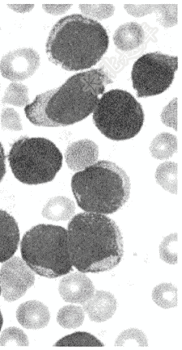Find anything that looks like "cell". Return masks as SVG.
I'll use <instances>...</instances> for the list:
<instances>
[{
	"label": "cell",
	"mask_w": 182,
	"mask_h": 350,
	"mask_svg": "<svg viewBox=\"0 0 182 350\" xmlns=\"http://www.w3.org/2000/svg\"><path fill=\"white\" fill-rule=\"evenodd\" d=\"M177 150V139L175 135L163 133L156 136L150 146L153 158L163 160L172 158Z\"/></svg>",
	"instance_id": "ffe728a7"
},
{
	"label": "cell",
	"mask_w": 182,
	"mask_h": 350,
	"mask_svg": "<svg viewBox=\"0 0 182 350\" xmlns=\"http://www.w3.org/2000/svg\"><path fill=\"white\" fill-rule=\"evenodd\" d=\"M80 10L84 15L91 18L104 20L112 16L115 12V7L112 4H100V5H90V4H81Z\"/></svg>",
	"instance_id": "f1b7e54d"
},
{
	"label": "cell",
	"mask_w": 182,
	"mask_h": 350,
	"mask_svg": "<svg viewBox=\"0 0 182 350\" xmlns=\"http://www.w3.org/2000/svg\"><path fill=\"white\" fill-rule=\"evenodd\" d=\"M177 246H179L177 234H172L167 236L160 246V258L168 264H177Z\"/></svg>",
	"instance_id": "83f0119b"
},
{
	"label": "cell",
	"mask_w": 182,
	"mask_h": 350,
	"mask_svg": "<svg viewBox=\"0 0 182 350\" xmlns=\"http://www.w3.org/2000/svg\"><path fill=\"white\" fill-rule=\"evenodd\" d=\"M154 302L163 309H171L177 306V288L171 284L156 286L152 292Z\"/></svg>",
	"instance_id": "cb8c5ba5"
},
{
	"label": "cell",
	"mask_w": 182,
	"mask_h": 350,
	"mask_svg": "<svg viewBox=\"0 0 182 350\" xmlns=\"http://www.w3.org/2000/svg\"><path fill=\"white\" fill-rule=\"evenodd\" d=\"M2 293H1V288H0V295H1Z\"/></svg>",
	"instance_id": "d590c367"
},
{
	"label": "cell",
	"mask_w": 182,
	"mask_h": 350,
	"mask_svg": "<svg viewBox=\"0 0 182 350\" xmlns=\"http://www.w3.org/2000/svg\"><path fill=\"white\" fill-rule=\"evenodd\" d=\"M59 293L63 301L83 305L94 296L95 286L86 275L74 273L62 278Z\"/></svg>",
	"instance_id": "8fae6325"
},
{
	"label": "cell",
	"mask_w": 182,
	"mask_h": 350,
	"mask_svg": "<svg viewBox=\"0 0 182 350\" xmlns=\"http://www.w3.org/2000/svg\"><path fill=\"white\" fill-rule=\"evenodd\" d=\"M72 265L82 273L111 271L120 264L124 245L119 227L103 214L76 215L67 226Z\"/></svg>",
	"instance_id": "6da1fadb"
},
{
	"label": "cell",
	"mask_w": 182,
	"mask_h": 350,
	"mask_svg": "<svg viewBox=\"0 0 182 350\" xmlns=\"http://www.w3.org/2000/svg\"><path fill=\"white\" fill-rule=\"evenodd\" d=\"M125 10L134 18H142L148 14H155L158 23L164 28L175 27L177 24V4H160V5H134L125 4Z\"/></svg>",
	"instance_id": "2e32d148"
},
{
	"label": "cell",
	"mask_w": 182,
	"mask_h": 350,
	"mask_svg": "<svg viewBox=\"0 0 182 350\" xmlns=\"http://www.w3.org/2000/svg\"><path fill=\"white\" fill-rule=\"evenodd\" d=\"M71 4H62V5H56V4H44L42 8H44L46 12L48 14L58 16L65 14L66 12L69 11L71 8Z\"/></svg>",
	"instance_id": "1f68e13d"
},
{
	"label": "cell",
	"mask_w": 182,
	"mask_h": 350,
	"mask_svg": "<svg viewBox=\"0 0 182 350\" xmlns=\"http://www.w3.org/2000/svg\"><path fill=\"white\" fill-rule=\"evenodd\" d=\"M57 347H103L104 344L88 332H75L58 340Z\"/></svg>",
	"instance_id": "7402d4cb"
},
{
	"label": "cell",
	"mask_w": 182,
	"mask_h": 350,
	"mask_svg": "<svg viewBox=\"0 0 182 350\" xmlns=\"http://www.w3.org/2000/svg\"><path fill=\"white\" fill-rule=\"evenodd\" d=\"M1 125L3 129L20 132L23 130L19 113L12 108H3L1 113Z\"/></svg>",
	"instance_id": "f546056e"
},
{
	"label": "cell",
	"mask_w": 182,
	"mask_h": 350,
	"mask_svg": "<svg viewBox=\"0 0 182 350\" xmlns=\"http://www.w3.org/2000/svg\"><path fill=\"white\" fill-rule=\"evenodd\" d=\"M2 103L15 105L18 107H27L29 104L28 87L22 83H12L5 90Z\"/></svg>",
	"instance_id": "d4e9b609"
},
{
	"label": "cell",
	"mask_w": 182,
	"mask_h": 350,
	"mask_svg": "<svg viewBox=\"0 0 182 350\" xmlns=\"http://www.w3.org/2000/svg\"><path fill=\"white\" fill-rule=\"evenodd\" d=\"M140 103L125 90L105 92L93 115V121L104 137L112 141H125L136 137L144 124Z\"/></svg>",
	"instance_id": "52a82bcc"
},
{
	"label": "cell",
	"mask_w": 182,
	"mask_h": 350,
	"mask_svg": "<svg viewBox=\"0 0 182 350\" xmlns=\"http://www.w3.org/2000/svg\"><path fill=\"white\" fill-rule=\"evenodd\" d=\"M7 6L12 10L18 12V14H27L35 8L33 4H8Z\"/></svg>",
	"instance_id": "d6a6232c"
},
{
	"label": "cell",
	"mask_w": 182,
	"mask_h": 350,
	"mask_svg": "<svg viewBox=\"0 0 182 350\" xmlns=\"http://www.w3.org/2000/svg\"><path fill=\"white\" fill-rule=\"evenodd\" d=\"M16 319L23 327L37 330L48 325L50 315L48 308L44 304L29 301L21 304L18 307Z\"/></svg>",
	"instance_id": "9a60e30c"
},
{
	"label": "cell",
	"mask_w": 182,
	"mask_h": 350,
	"mask_svg": "<svg viewBox=\"0 0 182 350\" xmlns=\"http://www.w3.org/2000/svg\"><path fill=\"white\" fill-rule=\"evenodd\" d=\"M6 174V156L3 147L0 142V183Z\"/></svg>",
	"instance_id": "836d02e7"
},
{
	"label": "cell",
	"mask_w": 182,
	"mask_h": 350,
	"mask_svg": "<svg viewBox=\"0 0 182 350\" xmlns=\"http://www.w3.org/2000/svg\"><path fill=\"white\" fill-rule=\"evenodd\" d=\"M162 121L165 126L177 131V99H173L162 113Z\"/></svg>",
	"instance_id": "4dcf8cb0"
},
{
	"label": "cell",
	"mask_w": 182,
	"mask_h": 350,
	"mask_svg": "<svg viewBox=\"0 0 182 350\" xmlns=\"http://www.w3.org/2000/svg\"><path fill=\"white\" fill-rule=\"evenodd\" d=\"M35 282V273L20 257L7 260L0 269V288L6 301H18Z\"/></svg>",
	"instance_id": "9c48e42d"
},
{
	"label": "cell",
	"mask_w": 182,
	"mask_h": 350,
	"mask_svg": "<svg viewBox=\"0 0 182 350\" xmlns=\"http://www.w3.org/2000/svg\"><path fill=\"white\" fill-rule=\"evenodd\" d=\"M155 180L165 191L177 193V164L165 162L155 172Z\"/></svg>",
	"instance_id": "44dd1931"
},
{
	"label": "cell",
	"mask_w": 182,
	"mask_h": 350,
	"mask_svg": "<svg viewBox=\"0 0 182 350\" xmlns=\"http://www.w3.org/2000/svg\"><path fill=\"white\" fill-rule=\"evenodd\" d=\"M52 94V90H49L37 95L33 103L29 104L25 107V115L33 125L57 128L56 125L48 119L45 113L46 104H48Z\"/></svg>",
	"instance_id": "d6986e66"
},
{
	"label": "cell",
	"mask_w": 182,
	"mask_h": 350,
	"mask_svg": "<svg viewBox=\"0 0 182 350\" xmlns=\"http://www.w3.org/2000/svg\"><path fill=\"white\" fill-rule=\"evenodd\" d=\"M23 260L42 277L57 278L73 271L67 232L61 226L39 225L31 228L20 243Z\"/></svg>",
	"instance_id": "5b68a950"
},
{
	"label": "cell",
	"mask_w": 182,
	"mask_h": 350,
	"mask_svg": "<svg viewBox=\"0 0 182 350\" xmlns=\"http://www.w3.org/2000/svg\"><path fill=\"white\" fill-rule=\"evenodd\" d=\"M144 39H145V32L142 25L136 23L121 25L113 36L116 47L124 52H130L140 47Z\"/></svg>",
	"instance_id": "e0dca14e"
},
{
	"label": "cell",
	"mask_w": 182,
	"mask_h": 350,
	"mask_svg": "<svg viewBox=\"0 0 182 350\" xmlns=\"http://www.w3.org/2000/svg\"><path fill=\"white\" fill-rule=\"evenodd\" d=\"M115 345L117 347L144 348L148 347V342L143 332L136 328H130L117 337Z\"/></svg>",
	"instance_id": "484cf974"
},
{
	"label": "cell",
	"mask_w": 182,
	"mask_h": 350,
	"mask_svg": "<svg viewBox=\"0 0 182 350\" xmlns=\"http://www.w3.org/2000/svg\"><path fill=\"white\" fill-rule=\"evenodd\" d=\"M177 68V57L155 52L139 57L134 62L131 75L138 98L163 94L172 85Z\"/></svg>",
	"instance_id": "ba28073f"
},
{
	"label": "cell",
	"mask_w": 182,
	"mask_h": 350,
	"mask_svg": "<svg viewBox=\"0 0 182 350\" xmlns=\"http://www.w3.org/2000/svg\"><path fill=\"white\" fill-rule=\"evenodd\" d=\"M75 209L73 201L65 196H57L46 202L42 215L50 221H65L74 217Z\"/></svg>",
	"instance_id": "ac0fdd59"
},
{
	"label": "cell",
	"mask_w": 182,
	"mask_h": 350,
	"mask_svg": "<svg viewBox=\"0 0 182 350\" xmlns=\"http://www.w3.org/2000/svg\"><path fill=\"white\" fill-rule=\"evenodd\" d=\"M29 344L28 336L18 327H8L0 336V347H28Z\"/></svg>",
	"instance_id": "4316f807"
},
{
	"label": "cell",
	"mask_w": 182,
	"mask_h": 350,
	"mask_svg": "<svg viewBox=\"0 0 182 350\" xmlns=\"http://www.w3.org/2000/svg\"><path fill=\"white\" fill-rule=\"evenodd\" d=\"M3 323V315L1 313V310H0V332H1Z\"/></svg>",
	"instance_id": "e575fe53"
},
{
	"label": "cell",
	"mask_w": 182,
	"mask_h": 350,
	"mask_svg": "<svg viewBox=\"0 0 182 350\" xmlns=\"http://www.w3.org/2000/svg\"><path fill=\"white\" fill-rule=\"evenodd\" d=\"M40 66V56L32 49H19L4 55L0 62L3 78L11 81H24L35 74Z\"/></svg>",
	"instance_id": "30bf717a"
},
{
	"label": "cell",
	"mask_w": 182,
	"mask_h": 350,
	"mask_svg": "<svg viewBox=\"0 0 182 350\" xmlns=\"http://www.w3.org/2000/svg\"><path fill=\"white\" fill-rule=\"evenodd\" d=\"M117 301L112 293L98 291L90 300L83 304V310L92 322L108 321L116 313Z\"/></svg>",
	"instance_id": "5bb4252c"
},
{
	"label": "cell",
	"mask_w": 182,
	"mask_h": 350,
	"mask_svg": "<svg viewBox=\"0 0 182 350\" xmlns=\"http://www.w3.org/2000/svg\"><path fill=\"white\" fill-rule=\"evenodd\" d=\"M85 319L82 308L76 306H66L58 312L57 322L63 328L74 329L81 327Z\"/></svg>",
	"instance_id": "603a6c76"
},
{
	"label": "cell",
	"mask_w": 182,
	"mask_h": 350,
	"mask_svg": "<svg viewBox=\"0 0 182 350\" xmlns=\"http://www.w3.org/2000/svg\"><path fill=\"white\" fill-rule=\"evenodd\" d=\"M112 82L103 68L72 76L62 86L52 90L45 109L46 116L57 128L87 119L94 112L106 87Z\"/></svg>",
	"instance_id": "277c9868"
},
{
	"label": "cell",
	"mask_w": 182,
	"mask_h": 350,
	"mask_svg": "<svg viewBox=\"0 0 182 350\" xmlns=\"http://www.w3.org/2000/svg\"><path fill=\"white\" fill-rule=\"evenodd\" d=\"M99 147L94 142L84 139L71 143L65 152L67 167L72 171L80 172L93 165L99 158Z\"/></svg>",
	"instance_id": "7c38bea8"
},
{
	"label": "cell",
	"mask_w": 182,
	"mask_h": 350,
	"mask_svg": "<svg viewBox=\"0 0 182 350\" xmlns=\"http://www.w3.org/2000/svg\"><path fill=\"white\" fill-rule=\"evenodd\" d=\"M109 37L100 23L80 14L58 21L46 44L49 61L67 71L95 66L107 53Z\"/></svg>",
	"instance_id": "7a4b0ae2"
},
{
	"label": "cell",
	"mask_w": 182,
	"mask_h": 350,
	"mask_svg": "<svg viewBox=\"0 0 182 350\" xmlns=\"http://www.w3.org/2000/svg\"><path fill=\"white\" fill-rule=\"evenodd\" d=\"M78 204L85 212L115 213L128 202L130 180L116 163L100 161L78 172L71 180Z\"/></svg>",
	"instance_id": "3957f363"
},
{
	"label": "cell",
	"mask_w": 182,
	"mask_h": 350,
	"mask_svg": "<svg viewBox=\"0 0 182 350\" xmlns=\"http://www.w3.org/2000/svg\"><path fill=\"white\" fill-rule=\"evenodd\" d=\"M12 174L20 183L40 185L55 179L63 165V155L48 139L23 137L12 146L7 155Z\"/></svg>",
	"instance_id": "8992f818"
},
{
	"label": "cell",
	"mask_w": 182,
	"mask_h": 350,
	"mask_svg": "<svg viewBox=\"0 0 182 350\" xmlns=\"http://www.w3.org/2000/svg\"><path fill=\"white\" fill-rule=\"evenodd\" d=\"M20 230L15 218L0 209V263L6 262L18 251Z\"/></svg>",
	"instance_id": "4fadbf2b"
}]
</instances>
